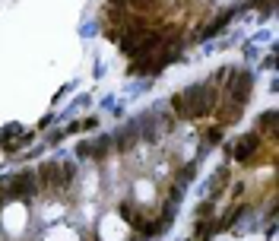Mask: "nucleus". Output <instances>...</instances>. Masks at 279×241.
<instances>
[{
	"mask_svg": "<svg viewBox=\"0 0 279 241\" xmlns=\"http://www.w3.org/2000/svg\"><path fill=\"white\" fill-rule=\"evenodd\" d=\"M219 102V92L212 83H194L187 86V89H181L178 96H171V108H175L178 118H207L212 115V108H216Z\"/></svg>",
	"mask_w": 279,
	"mask_h": 241,
	"instance_id": "1",
	"label": "nucleus"
},
{
	"mask_svg": "<svg viewBox=\"0 0 279 241\" xmlns=\"http://www.w3.org/2000/svg\"><path fill=\"white\" fill-rule=\"evenodd\" d=\"M162 45H165L162 32L137 29V32H127V35H124L121 48H124V54H130V57H137V60H146V57L156 54V51H162Z\"/></svg>",
	"mask_w": 279,
	"mask_h": 241,
	"instance_id": "2",
	"label": "nucleus"
},
{
	"mask_svg": "<svg viewBox=\"0 0 279 241\" xmlns=\"http://www.w3.org/2000/svg\"><path fill=\"white\" fill-rule=\"evenodd\" d=\"M3 184H6V200H23V203H32V200L38 197V178H35V171H16V175H10V178H3Z\"/></svg>",
	"mask_w": 279,
	"mask_h": 241,
	"instance_id": "3",
	"label": "nucleus"
},
{
	"mask_svg": "<svg viewBox=\"0 0 279 241\" xmlns=\"http://www.w3.org/2000/svg\"><path fill=\"white\" fill-rule=\"evenodd\" d=\"M35 178H38V191L45 193H54V191H64V175H61V162H42L35 169Z\"/></svg>",
	"mask_w": 279,
	"mask_h": 241,
	"instance_id": "4",
	"label": "nucleus"
},
{
	"mask_svg": "<svg viewBox=\"0 0 279 241\" xmlns=\"http://www.w3.org/2000/svg\"><path fill=\"white\" fill-rule=\"evenodd\" d=\"M257 146H260V133H248V137H238L235 146H229V156L232 162H251V156L257 152Z\"/></svg>",
	"mask_w": 279,
	"mask_h": 241,
	"instance_id": "5",
	"label": "nucleus"
},
{
	"mask_svg": "<svg viewBox=\"0 0 279 241\" xmlns=\"http://www.w3.org/2000/svg\"><path fill=\"white\" fill-rule=\"evenodd\" d=\"M140 143V124L137 120H130V124H124L121 130L115 133V137H111V146H115V149H134V146Z\"/></svg>",
	"mask_w": 279,
	"mask_h": 241,
	"instance_id": "6",
	"label": "nucleus"
},
{
	"mask_svg": "<svg viewBox=\"0 0 279 241\" xmlns=\"http://www.w3.org/2000/svg\"><path fill=\"white\" fill-rule=\"evenodd\" d=\"M121 216L127 219L130 225H134L140 235H152V232H159V229H156V222H149V219H146L143 213L137 210V206H130V203H121Z\"/></svg>",
	"mask_w": 279,
	"mask_h": 241,
	"instance_id": "7",
	"label": "nucleus"
},
{
	"mask_svg": "<svg viewBox=\"0 0 279 241\" xmlns=\"http://www.w3.org/2000/svg\"><path fill=\"white\" fill-rule=\"evenodd\" d=\"M108 149H111V137H98L95 143H83L79 146V156L83 159H102Z\"/></svg>",
	"mask_w": 279,
	"mask_h": 241,
	"instance_id": "8",
	"label": "nucleus"
},
{
	"mask_svg": "<svg viewBox=\"0 0 279 241\" xmlns=\"http://www.w3.org/2000/svg\"><path fill=\"white\" fill-rule=\"evenodd\" d=\"M225 181H229V169H219L216 175H212V181H209V200H216L219 193H222Z\"/></svg>",
	"mask_w": 279,
	"mask_h": 241,
	"instance_id": "9",
	"label": "nucleus"
},
{
	"mask_svg": "<svg viewBox=\"0 0 279 241\" xmlns=\"http://www.w3.org/2000/svg\"><path fill=\"white\" fill-rule=\"evenodd\" d=\"M212 232H216V219H197V232H194V238L197 241H203V238H209Z\"/></svg>",
	"mask_w": 279,
	"mask_h": 241,
	"instance_id": "10",
	"label": "nucleus"
},
{
	"mask_svg": "<svg viewBox=\"0 0 279 241\" xmlns=\"http://www.w3.org/2000/svg\"><path fill=\"white\" fill-rule=\"evenodd\" d=\"M273 130H276V111H263V118L257 120L254 133H273Z\"/></svg>",
	"mask_w": 279,
	"mask_h": 241,
	"instance_id": "11",
	"label": "nucleus"
},
{
	"mask_svg": "<svg viewBox=\"0 0 279 241\" xmlns=\"http://www.w3.org/2000/svg\"><path fill=\"white\" fill-rule=\"evenodd\" d=\"M238 118H241V105H225V108H222V115H219V120H222V124H235V120Z\"/></svg>",
	"mask_w": 279,
	"mask_h": 241,
	"instance_id": "12",
	"label": "nucleus"
},
{
	"mask_svg": "<svg viewBox=\"0 0 279 241\" xmlns=\"http://www.w3.org/2000/svg\"><path fill=\"white\" fill-rule=\"evenodd\" d=\"M61 175H64V187H67L70 181L76 178V165H73V162H61Z\"/></svg>",
	"mask_w": 279,
	"mask_h": 241,
	"instance_id": "13",
	"label": "nucleus"
},
{
	"mask_svg": "<svg viewBox=\"0 0 279 241\" xmlns=\"http://www.w3.org/2000/svg\"><path fill=\"white\" fill-rule=\"evenodd\" d=\"M219 137H222V130H219V127H212V130L207 133V149H209V146H216V143H219Z\"/></svg>",
	"mask_w": 279,
	"mask_h": 241,
	"instance_id": "14",
	"label": "nucleus"
}]
</instances>
